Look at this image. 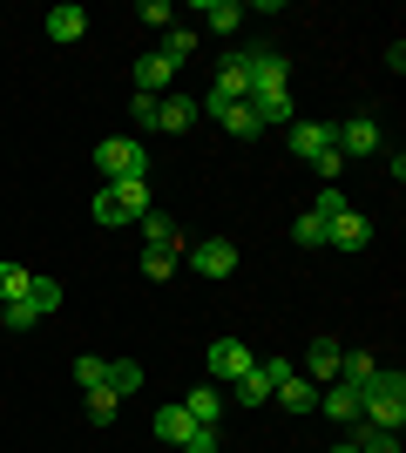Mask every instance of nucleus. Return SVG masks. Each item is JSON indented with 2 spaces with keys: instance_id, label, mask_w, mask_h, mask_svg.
<instances>
[{
  "instance_id": "22",
  "label": "nucleus",
  "mask_w": 406,
  "mask_h": 453,
  "mask_svg": "<svg viewBox=\"0 0 406 453\" xmlns=\"http://www.w3.org/2000/svg\"><path fill=\"white\" fill-rule=\"evenodd\" d=\"M183 244H142V278H176Z\"/></svg>"
},
{
  "instance_id": "13",
  "label": "nucleus",
  "mask_w": 406,
  "mask_h": 453,
  "mask_svg": "<svg viewBox=\"0 0 406 453\" xmlns=\"http://www.w3.org/2000/svg\"><path fill=\"white\" fill-rule=\"evenodd\" d=\"M326 244H339V250H366V244H372V224L359 217V210H339V217H332V230H326Z\"/></svg>"
},
{
  "instance_id": "2",
  "label": "nucleus",
  "mask_w": 406,
  "mask_h": 453,
  "mask_svg": "<svg viewBox=\"0 0 406 453\" xmlns=\"http://www.w3.org/2000/svg\"><path fill=\"white\" fill-rule=\"evenodd\" d=\"M96 170L109 176V183H142V176H149V150H142L135 135H109V142H96Z\"/></svg>"
},
{
  "instance_id": "35",
  "label": "nucleus",
  "mask_w": 406,
  "mask_h": 453,
  "mask_svg": "<svg viewBox=\"0 0 406 453\" xmlns=\"http://www.w3.org/2000/svg\"><path fill=\"white\" fill-rule=\"evenodd\" d=\"M135 20H142V27H170V0H142Z\"/></svg>"
},
{
  "instance_id": "30",
  "label": "nucleus",
  "mask_w": 406,
  "mask_h": 453,
  "mask_svg": "<svg viewBox=\"0 0 406 453\" xmlns=\"http://www.w3.org/2000/svg\"><path fill=\"white\" fill-rule=\"evenodd\" d=\"M326 217H311V210H305V217H298V224H291V237H298V244H305V250H318V244H326Z\"/></svg>"
},
{
  "instance_id": "5",
  "label": "nucleus",
  "mask_w": 406,
  "mask_h": 453,
  "mask_svg": "<svg viewBox=\"0 0 406 453\" xmlns=\"http://www.w3.org/2000/svg\"><path fill=\"white\" fill-rule=\"evenodd\" d=\"M291 372H298L291 359H251V372L237 379V399H244V406H271L278 379H291Z\"/></svg>"
},
{
  "instance_id": "19",
  "label": "nucleus",
  "mask_w": 406,
  "mask_h": 453,
  "mask_svg": "<svg viewBox=\"0 0 406 453\" xmlns=\"http://www.w3.org/2000/svg\"><path fill=\"white\" fill-rule=\"evenodd\" d=\"M170 81H176V68L163 55H142V61H135V95H163Z\"/></svg>"
},
{
  "instance_id": "6",
  "label": "nucleus",
  "mask_w": 406,
  "mask_h": 453,
  "mask_svg": "<svg viewBox=\"0 0 406 453\" xmlns=\"http://www.w3.org/2000/svg\"><path fill=\"white\" fill-rule=\"evenodd\" d=\"M244 95H251V48H237V55L217 61V88H211V102H244Z\"/></svg>"
},
{
  "instance_id": "3",
  "label": "nucleus",
  "mask_w": 406,
  "mask_h": 453,
  "mask_svg": "<svg viewBox=\"0 0 406 453\" xmlns=\"http://www.w3.org/2000/svg\"><path fill=\"white\" fill-rule=\"evenodd\" d=\"M149 176H142V183H109L96 196V224H142V217H149Z\"/></svg>"
},
{
  "instance_id": "28",
  "label": "nucleus",
  "mask_w": 406,
  "mask_h": 453,
  "mask_svg": "<svg viewBox=\"0 0 406 453\" xmlns=\"http://www.w3.org/2000/svg\"><path fill=\"white\" fill-rule=\"evenodd\" d=\"M142 386V365L135 359H109V393H135Z\"/></svg>"
},
{
  "instance_id": "9",
  "label": "nucleus",
  "mask_w": 406,
  "mask_h": 453,
  "mask_svg": "<svg viewBox=\"0 0 406 453\" xmlns=\"http://www.w3.org/2000/svg\"><path fill=\"white\" fill-rule=\"evenodd\" d=\"M285 150L298 163H311L318 150H332V122H285Z\"/></svg>"
},
{
  "instance_id": "32",
  "label": "nucleus",
  "mask_w": 406,
  "mask_h": 453,
  "mask_svg": "<svg viewBox=\"0 0 406 453\" xmlns=\"http://www.w3.org/2000/svg\"><path fill=\"white\" fill-rule=\"evenodd\" d=\"M116 399H122V393L96 386V393H88V426H109V419H116Z\"/></svg>"
},
{
  "instance_id": "14",
  "label": "nucleus",
  "mask_w": 406,
  "mask_h": 453,
  "mask_svg": "<svg viewBox=\"0 0 406 453\" xmlns=\"http://www.w3.org/2000/svg\"><path fill=\"white\" fill-rule=\"evenodd\" d=\"M318 413H332L339 426H359V393L332 379V386H318Z\"/></svg>"
},
{
  "instance_id": "21",
  "label": "nucleus",
  "mask_w": 406,
  "mask_h": 453,
  "mask_svg": "<svg viewBox=\"0 0 406 453\" xmlns=\"http://www.w3.org/2000/svg\"><path fill=\"white\" fill-rule=\"evenodd\" d=\"M88 35V14H81V7H55V14H48V41H81Z\"/></svg>"
},
{
  "instance_id": "37",
  "label": "nucleus",
  "mask_w": 406,
  "mask_h": 453,
  "mask_svg": "<svg viewBox=\"0 0 406 453\" xmlns=\"http://www.w3.org/2000/svg\"><path fill=\"white\" fill-rule=\"evenodd\" d=\"M156 102H163V95H135V102H129V122H142V129H156Z\"/></svg>"
},
{
  "instance_id": "31",
  "label": "nucleus",
  "mask_w": 406,
  "mask_h": 453,
  "mask_svg": "<svg viewBox=\"0 0 406 453\" xmlns=\"http://www.w3.org/2000/svg\"><path fill=\"white\" fill-rule=\"evenodd\" d=\"M27 304H34L41 319H48V311L61 304V284H55V278H34V284H27Z\"/></svg>"
},
{
  "instance_id": "24",
  "label": "nucleus",
  "mask_w": 406,
  "mask_h": 453,
  "mask_svg": "<svg viewBox=\"0 0 406 453\" xmlns=\"http://www.w3.org/2000/svg\"><path fill=\"white\" fill-rule=\"evenodd\" d=\"M156 55L170 61V68H183V61L196 55V27H170V35H163V48H156Z\"/></svg>"
},
{
  "instance_id": "26",
  "label": "nucleus",
  "mask_w": 406,
  "mask_h": 453,
  "mask_svg": "<svg viewBox=\"0 0 406 453\" xmlns=\"http://www.w3.org/2000/svg\"><path fill=\"white\" fill-rule=\"evenodd\" d=\"M27 284H34V271H20V265H0V304L27 298Z\"/></svg>"
},
{
  "instance_id": "25",
  "label": "nucleus",
  "mask_w": 406,
  "mask_h": 453,
  "mask_svg": "<svg viewBox=\"0 0 406 453\" xmlns=\"http://www.w3.org/2000/svg\"><path fill=\"white\" fill-rule=\"evenodd\" d=\"M352 447L359 453H400V434H387V426H352Z\"/></svg>"
},
{
  "instance_id": "29",
  "label": "nucleus",
  "mask_w": 406,
  "mask_h": 453,
  "mask_svg": "<svg viewBox=\"0 0 406 453\" xmlns=\"http://www.w3.org/2000/svg\"><path fill=\"white\" fill-rule=\"evenodd\" d=\"M142 244H183V237H176V224L163 210H149V217H142Z\"/></svg>"
},
{
  "instance_id": "4",
  "label": "nucleus",
  "mask_w": 406,
  "mask_h": 453,
  "mask_svg": "<svg viewBox=\"0 0 406 453\" xmlns=\"http://www.w3.org/2000/svg\"><path fill=\"white\" fill-rule=\"evenodd\" d=\"M291 95V68L285 55H271V48H251V95L244 102H285Z\"/></svg>"
},
{
  "instance_id": "17",
  "label": "nucleus",
  "mask_w": 406,
  "mask_h": 453,
  "mask_svg": "<svg viewBox=\"0 0 406 453\" xmlns=\"http://www.w3.org/2000/svg\"><path fill=\"white\" fill-rule=\"evenodd\" d=\"M271 399H285V413H318V386H311L305 372L278 379V393H271Z\"/></svg>"
},
{
  "instance_id": "16",
  "label": "nucleus",
  "mask_w": 406,
  "mask_h": 453,
  "mask_svg": "<svg viewBox=\"0 0 406 453\" xmlns=\"http://www.w3.org/2000/svg\"><path fill=\"white\" fill-rule=\"evenodd\" d=\"M196 115H203V109H196L190 95H163V102H156V129L183 135V129H190V122H196Z\"/></svg>"
},
{
  "instance_id": "1",
  "label": "nucleus",
  "mask_w": 406,
  "mask_h": 453,
  "mask_svg": "<svg viewBox=\"0 0 406 453\" xmlns=\"http://www.w3.org/2000/svg\"><path fill=\"white\" fill-rule=\"evenodd\" d=\"M400 419H406V379L379 365L372 386L359 393V426H387V434H400Z\"/></svg>"
},
{
  "instance_id": "36",
  "label": "nucleus",
  "mask_w": 406,
  "mask_h": 453,
  "mask_svg": "<svg viewBox=\"0 0 406 453\" xmlns=\"http://www.w3.org/2000/svg\"><path fill=\"white\" fill-rule=\"evenodd\" d=\"M311 170L326 176V183H339V170H346V156H339V150H318V156H311Z\"/></svg>"
},
{
  "instance_id": "12",
  "label": "nucleus",
  "mask_w": 406,
  "mask_h": 453,
  "mask_svg": "<svg viewBox=\"0 0 406 453\" xmlns=\"http://www.w3.org/2000/svg\"><path fill=\"white\" fill-rule=\"evenodd\" d=\"M196 109H203V115H217V122H224V129H231L237 142L264 135V129H257V115H251V102H196Z\"/></svg>"
},
{
  "instance_id": "34",
  "label": "nucleus",
  "mask_w": 406,
  "mask_h": 453,
  "mask_svg": "<svg viewBox=\"0 0 406 453\" xmlns=\"http://www.w3.org/2000/svg\"><path fill=\"white\" fill-rule=\"evenodd\" d=\"M339 210H352V203H346V196H339V183H326V189H318V203H311V217H326V224H332Z\"/></svg>"
},
{
  "instance_id": "23",
  "label": "nucleus",
  "mask_w": 406,
  "mask_h": 453,
  "mask_svg": "<svg viewBox=\"0 0 406 453\" xmlns=\"http://www.w3.org/2000/svg\"><path fill=\"white\" fill-rule=\"evenodd\" d=\"M196 14H203V27H211V35H231L237 20H244V7H237V0H203Z\"/></svg>"
},
{
  "instance_id": "33",
  "label": "nucleus",
  "mask_w": 406,
  "mask_h": 453,
  "mask_svg": "<svg viewBox=\"0 0 406 453\" xmlns=\"http://www.w3.org/2000/svg\"><path fill=\"white\" fill-rule=\"evenodd\" d=\"M0 319H7V332H34V325H41V311H34L27 298H14L7 311H0Z\"/></svg>"
},
{
  "instance_id": "27",
  "label": "nucleus",
  "mask_w": 406,
  "mask_h": 453,
  "mask_svg": "<svg viewBox=\"0 0 406 453\" xmlns=\"http://www.w3.org/2000/svg\"><path fill=\"white\" fill-rule=\"evenodd\" d=\"M75 386H81V393L109 386V359H96V352H88V359H75Z\"/></svg>"
},
{
  "instance_id": "39",
  "label": "nucleus",
  "mask_w": 406,
  "mask_h": 453,
  "mask_svg": "<svg viewBox=\"0 0 406 453\" xmlns=\"http://www.w3.org/2000/svg\"><path fill=\"white\" fill-rule=\"evenodd\" d=\"M332 453H359V447H352V440H339V447H332Z\"/></svg>"
},
{
  "instance_id": "20",
  "label": "nucleus",
  "mask_w": 406,
  "mask_h": 453,
  "mask_svg": "<svg viewBox=\"0 0 406 453\" xmlns=\"http://www.w3.org/2000/svg\"><path fill=\"white\" fill-rule=\"evenodd\" d=\"M372 372H379V359H372V352H352V345H346V359H339V386L366 393V386H372Z\"/></svg>"
},
{
  "instance_id": "10",
  "label": "nucleus",
  "mask_w": 406,
  "mask_h": 453,
  "mask_svg": "<svg viewBox=\"0 0 406 453\" xmlns=\"http://www.w3.org/2000/svg\"><path fill=\"white\" fill-rule=\"evenodd\" d=\"M244 372H251V345H237V339H217V345H211V379H217V386H224V379L237 386Z\"/></svg>"
},
{
  "instance_id": "11",
  "label": "nucleus",
  "mask_w": 406,
  "mask_h": 453,
  "mask_svg": "<svg viewBox=\"0 0 406 453\" xmlns=\"http://www.w3.org/2000/svg\"><path fill=\"white\" fill-rule=\"evenodd\" d=\"M339 359H346V345H339V339H311L305 345V379H311V386H332V379H339Z\"/></svg>"
},
{
  "instance_id": "7",
  "label": "nucleus",
  "mask_w": 406,
  "mask_h": 453,
  "mask_svg": "<svg viewBox=\"0 0 406 453\" xmlns=\"http://www.w3.org/2000/svg\"><path fill=\"white\" fill-rule=\"evenodd\" d=\"M332 150L346 156V163H352V156H372V150H379V122H372V115H352V122H332Z\"/></svg>"
},
{
  "instance_id": "18",
  "label": "nucleus",
  "mask_w": 406,
  "mask_h": 453,
  "mask_svg": "<svg viewBox=\"0 0 406 453\" xmlns=\"http://www.w3.org/2000/svg\"><path fill=\"white\" fill-rule=\"evenodd\" d=\"M196 434V419L183 413V399H176V406H163V413H156V440H163V447H176L183 453V440Z\"/></svg>"
},
{
  "instance_id": "15",
  "label": "nucleus",
  "mask_w": 406,
  "mask_h": 453,
  "mask_svg": "<svg viewBox=\"0 0 406 453\" xmlns=\"http://www.w3.org/2000/svg\"><path fill=\"white\" fill-rule=\"evenodd\" d=\"M183 413L196 419V426H217V419H224V386H196V393H183Z\"/></svg>"
},
{
  "instance_id": "38",
  "label": "nucleus",
  "mask_w": 406,
  "mask_h": 453,
  "mask_svg": "<svg viewBox=\"0 0 406 453\" xmlns=\"http://www.w3.org/2000/svg\"><path fill=\"white\" fill-rule=\"evenodd\" d=\"M183 453H217V426H196V434L183 440Z\"/></svg>"
},
{
  "instance_id": "8",
  "label": "nucleus",
  "mask_w": 406,
  "mask_h": 453,
  "mask_svg": "<svg viewBox=\"0 0 406 453\" xmlns=\"http://www.w3.org/2000/svg\"><path fill=\"white\" fill-rule=\"evenodd\" d=\"M190 265L203 271V278H231V271H237V244H231V237H203V244L190 250Z\"/></svg>"
}]
</instances>
